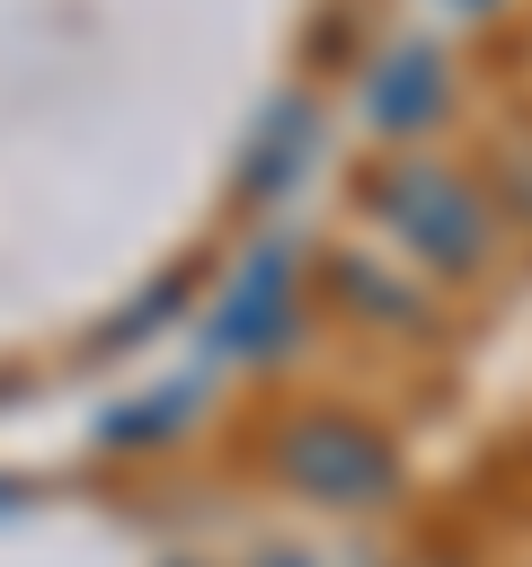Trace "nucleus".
Listing matches in <instances>:
<instances>
[{
  "mask_svg": "<svg viewBox=\"0 0 532 567\" xmlns=\"http://www.w3.org/2000/svg\"><path fill=\"white\" fill-rule=\"evenodd\" d=\"M461 9H488V0H461Z\"/></svg>",
  "mask_w": 532,
  "mask_h": 567,
  "instance_id": "7",
  "label": "nucleus"
},
{
  "mask_svg": "<svg viewBox=\"0 0 532 567\" xmlns=\"http://www.w3.org/2000/svg\"><path fill=\"white\" fill-rule=\"evenodd\" d=\"M284 310H293V257L284 248H257L231 275V292L213 301V346L222 354H257V346L284 337Z\"/></svg>",
  "mask_w": 532,
  "mask_h": 567,
  "instance_id": "3",
  "label": "nucleus"
},
{
  "mask_svg": "<svg viewBox=\"0 0 532 567\" xmlns=\"http://www.w3.org/2000/svg\"><path fill=\"white\" fill-rule=\"evenodd\" d=\"M301 133H310V115H301V106H293V115H284V124H266V151H257V159H248V186H257V195H266V186H275V168H284V177H293V168H301Z\"/></svg>",
  "mask_w": 532,
  "mask_h": 567,
  "instance_id": "5",
  "label": "nucleus"
},
{
  "mask_svg": "<svg viewBox=\"0 0 532 567\" xmlns=\"http://www.w3.org/2000/svg\"><path fill=\"white\" fill-rule=\"evenodd\" d=\"M275 478L310 505H381L399 487V452L381 443V425L364 416H293L275 434Z\"/></svg>",
  "mask_w": 532,
  "mask_h": 567,
  "instance_id": "2",
  "label": "nucleus"
},
{
  "mask_svg": "<svg viewBox=\"0 0 532 567\" xmlns=\"http://www.w3.org/2000/svg\"><path fill=\"white\" fill-rule=\"evenodd\" d=\"M257 567H310V558H293V549H266V558H257Z\"/></svg>",
  "mask_w": 532,
  "mask_h": 567,
  "instance_id": "6",
  "label": "nucleus"
},
{
  "mask_svg": "<svg viewBox=\"0 0 532 567\" xmlns=\"http://www.w3.org/2000/svg\"><path fill=\"white\" fill-rule=\"evenodd\" d=\"M364 195H372L381 230H390L426 275H479V257H488V195H479L461 168H443V159H426V151H390V159L364 177Z\"/></svg>",
  "mask_w": 532,
  "mask_h": 567,
  "instance_id": "1",
  "label": "nucleus"
},
{
  "mask_svg": "<svg viewBox=\"0 0 532 567\" xmlns=\"http://www.w3.org/2000/svg\"><path fill=\"white\" fill-rule=\"evenodd\" d=\"M434 106H443V53H434V44H399V53L364 80L372 133H426Z\"/></svg>",
  "mask_w": 532,
  "mask_h": 567,
  "instance_id": "4",
  "label": "nucleus"
}]
</instances>
